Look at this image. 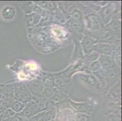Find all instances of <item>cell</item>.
Listing matches in <instances>:
<instances>
[{
	"instance_id": "cell-1",
	"label": "cell",
	"mask_w": 122,
	"mask_h": 121,
	"mask_svg": "<svg viewBox=\"0 0 122 121\" xmlns=\"http://www.w3.org/2000/svg\"><path fill=\"white\" fill-rule=\"evenodd\" d=\"M14 96L15 101L25 104L32 101V96L27 88L23 84H16L14 86Z\"/></svg>"
},
{
	"instance_id": "cell-2",
	"label": "cell",
	"mask_w": 122,
	"mask_h": 121,
	"mask_svg": "<svg viewBox=\"0 0 122 121\" xmlns=\"http://www.w3.org/2000/svg\"><path fill=\"white\" fill-rule=\"evenodd\" d=\"M26 86L30 93L34 96L40 97L42 95V92L43 91V84L40 80H33L29 82Z\"/></svg>"
},
{
	"instance_id": "cell-3",
	"label": "cell",
	"mask_w": 122,
	"mask_h": 121,
	"mask_svg": "<svg viewBox=\"0 0 122 121\" xmlns=\"http://www.w3.org/2000/svg\"><path fill=\"white\" fill-rule=\"evenodd\" d=\"M40 111V110L38 109L35 102L30 101L27 104V105H25L24 109L22 110L21 112H20V114L28 119L29 117H32L34 115L39 113Z\"/></svg>"
},
{
	"instance_id": "cell-4",
	"label": "cell",
	"mask_w": 122,
	"mask_h": 121,
	"mask_svg": "<svg viewBox=\"0 0 122 121\" xmlns=\"http://www.w3.org/2000/svg\"><path fill=\"white\" fill-rule=\"evenodd\" d=\"M81 78L85 84H86L87 86L91 87L92 88L98 89L100 88V84L98 80L93 75H83V76H81Z\"/></svg>"
},
{
	"instance_id": "cell-5",
	"label": "cell",
	"mask_w": 122,
	"mask_h": 121,
	"mask_svg": "<svg viewBox=\"0 0 122 121\" xmlns=\"http://www.w3.org/2000/svg\"><path fill=\"white\" fill-rule=\"evenodd\" d=\"M41 16L37 13H32L26 16L25 21L29 27H33L39 23Z\"/></svg>"
},
{
	"instance_id": "cell-6",
	"label": "cell",
	"mask_w": 122,
	"mask_h": 121,
	"mask_svg": "<svg viewBox=\"0 0 122 121\" xmlns=\"http://www.w3.org/2000/svg\"><path fill=\"white\" fill-rule=\"evenodd\" d=\"M15 10L12 6H6L3 9L1 15L4 19L10 20L14 18L15 16Z\"/></svg>"
},
{
	"instance_id": "cell-7",
	"label": "cell",
	"mask_w": 122,
	"mask_h": 121,
	"mask_svg": "<svg viewBox=\"0 0 122 121\" xmlns=\"http://www.w3.org/2000/svg\"><path fill=\"white\" fill-rule=\"evenodd\" d=\"M71 104L75 110L79 112H87L91 110V107L86 103H76L71 101Z\"/></svg>"
},
{
	"instance_id": "cell-8",
	"label": "cell",
	"mask_w": 122,
	"mask_h": 121,
	"mask_svg": "<svg viewBox=\"0 0 122 121\" xmlns=\"http://www.w3.org/2000/svg\"><path fill=\"white\" fill-rule=\"evenodd\" d=\"M25 104H23V103L14 100V101L12 102L10 106V108L15 113V112L20 113V112H21L22 110L24 109V108L25 107Z\"/></svg>"
},
{
	"instance_id": "cell-9",
	"label": "cell",
	"mask_w": 122,
	"mask_h": 121,
	"mask_svg": "<svg viewBox=\"0 0 122 121\" xmlns=\"http://www.w3.org/2000/svg\"><path fill=\"white\" fill-rule=\"evenodd\" d=\"M57 95V92L55 89L52 88H47L43 90L42 92V96L46 98L53 99L56 97Z\"/></svg>"
},
{
	"instance_id": "cell-10",
	"label": "cell",
	"mask_w": 122,
	"mask_h": 121,
	"mask_svg": "<svg viewBox=\"0 0 122 121\" xmlns=\"http://www.w3.org/2000/svg\"><path fill=\"white\" fill-rule=\"evenodd\" d=\"M101 66L105 69H108L111 68L112 65H113V61L107 56H101Z\"/></svg>"
},
{
	"instance_id": "cell-11",
	"label": "cell",
	"mask_w": 122,
	"mask_h": 121,
	"mask_svg": "<svg viewBox=\"0 0 122 121\" xmlns=\"http://www.w3.org/2000/svg\"><path fill=\"white\" fill-rule=\"evenodd\" d=\"M30 121H48L46 115V111L40 112L30 119Z\"/></svg>"
},
{
	"instance_id": "cell-12",
	"label": "cell",
	"mask_w": 122,
	"mask_h": 121,
	"mask_svg": "<svg viewBox=\"0 0 122 121\" xmlns=\"http://www.w3.org/2000/svg\"><path fill=\"white\" fill-rule=\"evenodd\" d=\"M15 114V113L14 111L12 110V109L6 108V109L0 115V121L9 118V117H12V116H14Z\"/></svg>"
},
{
	"instance_id": "cell-13",
	"label": "cell",
	"mask_w": 122,
	"mask_h": 121,
	"mask_svg": "<svg viewBox=\"0 0 122 121\" xmlns=\"http://www.w3.org/2000/svg\"><path fill=\"white\" fill-rule=\"evenodd\" d=\"M76 121H90V117L87 115L78 113L76 115Z\"/></svg>"
},
{
	"instance_id": "cell-14",
	"label": "cell",
	"mask_w": 122,
	"mask_h": 121,
	"mask_svg": "<svg viewBox=\"0 0 122 121\" xmlns=\"http://www.w3.org/2000/svg\"><path fill=\"white\" fill-rule=\"evenodd\" d=\"M100 64L98 63H95L91 65V69L94 70H98L100 68Z\"/></svg>"
},
{
	"instance_id": "cell-15",
	"label": "cell",
	"mask_w": 122,
	"mask_h": 121,
	"mask_svg": "<svg viewBox=\"0 0 122 121\" xmlns=\"http://www.w3.org/2000/svg\"><path fill=\"white\" fill-rule=\"evenodd\" d=\"M5 109H6V108H4V107H3V106H0V115H1V113H3V112L4 111Z\"/></svg>"
}]
</instances>
